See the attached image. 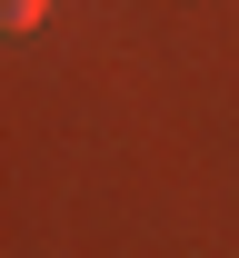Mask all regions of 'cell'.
<instances>
[{
  "label": "cell",
  "instance_id": "6da1fadb",
  "mask_svg": "<svg viewBox=\"0 0 239 258\" xmlns=\"http://www.w3.org/2000/svg\"><path fill=\"white\" fill-rule=\"evenodd\" d=\"M40 20H50V0H0V30H10V40H30Z\"/></svg>",
  "mask_w": 239,
  "mask_h": 258
}]
</instances>
